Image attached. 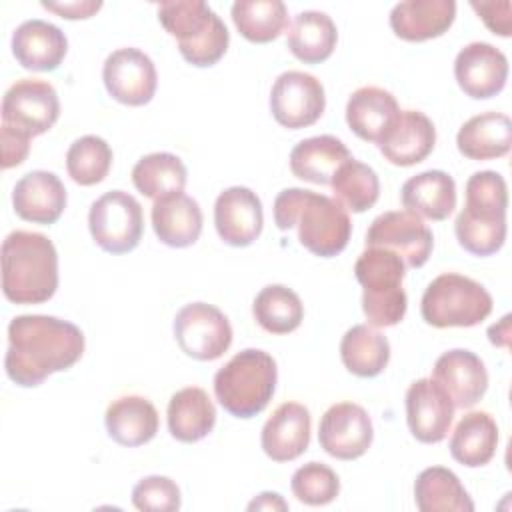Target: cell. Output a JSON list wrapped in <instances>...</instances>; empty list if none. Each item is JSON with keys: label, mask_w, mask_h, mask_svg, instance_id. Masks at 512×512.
<instances>
[{"label": "cell", "mask_w": 512, "mask_h": 512, "mask_svg": "<svg viewBox=\"0 0 512 512\" xmlns=\"http://www.w3.org/2000/svg\"><path fill=\"white\" fill-rule=\"evenodd\" d=\"M84 354L82 330L62 318L20 314L8 324L4 368L8 378L22 386H40L50 374L68 370Z\"/></svg>", "instance_id": "obj_1"}, {"label": "cell", "mask_w": 512, "mask_h": 512, "mask_svg": "<svg viewBox=\"0 0 512 512\" xmlns=\"http://www.w3.org/2000/svg\"><path fill=\"white\" fill-rule=\"evenodd\" d=\"M274 224L282 232L298 228V242L320 258L340 254L352 234L348 210L336 198L306 188H284L278 192Z\"/></svg>", "instance_id": "obj_2"}, {"label": "cell", "mask_w": 512, "mask_h": 512, "mask_svg": "<svg viewBox=\"0 0 512 512\" xmlns=\"http://www.w3.org/2000/svg\"><path fill=\"white\" fill-rule=\"evenodd\" d=\"M58 288V252L40 232L14 230L2 242V292L14 304H42Z\"/></svg>", "instance_id": "obj_3"}, {"label": "cell", "mask_w": 512, "mask_h": 512, "mask_svg": "<svg viewBox=\"0 0 512 512\" xmlns=\"http://www.w3.org/2000/svg\"><path fill=\"white\" fill-rule=\"evenodd\" d=\"M508 186L494 170L474 172L466 180V204L456 216L458 244L474 256L496 254L506 240Z\"/></svg>", "instance_id": "obj_4"}, {"label": "cell", "mask_w": 512, "mask_h": 512, "mask_svg": "<svg viewBox=\"0 0 512 512\" xmlns=\"http://www.w3.org/2000/svg\"><path fill=\"white\" fill-rule=\"evenodd\" d=\"M276 382V360L260 348H246L218 368L214 374V396L234 418H252L268 406Z\"/></svg>", "instance_id": "obj_5"}, {"label": "cell", "mask_w": 512, "mask_h": 512, "mask_svg": "<svg viewBox=\"0 0 512 512\" xmlns=\"http://www.w3.org/2000/svg\"><path fill=\"white\" fill-rule=\"evenodd\" d=\"M158 20L178 40L182 58L192 66H214L228 50L230 32L226 24L202 0L162 2L158 6Z\"/></svg>", "instance_id": "obj_6"}, {"label": "cell", "mask_w": 512, "mask_h": 512, "mask_svg": "<svg viewBox=\"0 0 512 512\" xmlns=\"http://www.w3.org/2000/svg\"><path fill=\"white\" fill-rule=\"evenodd\" d=\"M354 274L362 286V310L368 324L388 328L402 322L408 308L402 288L404 260L392 250L366 246L354 264Z\"/></svg>", "instance_id": "obj_7"}, {"label": "cell", "mask_w": 512, "mask_h": 512, "mask_svg": "<svg viewBox=\"0 0 512 512\" xmlns=\"http://www.w3.org/2000/svg\"><path fill=\"white\" fill-rule=\"evenodd\" d=\"M492 304L490 292L480 282L458 272H444L426 286L420 312L434 328H470L490 316Z\"/></svg>", "instance_id": "obj_8"}, {"label": "cell", "mask_w": 512, "mask_h": 512, "mask_svg": "<svg viewBox=\"0 0 512 512\" xmlns=\"http://www.w3.org/2000/svg\"><path fill=\"white\" fill-rule=\"evenodd\" d=\"M92 240L110 254L132 252L144 232V214L140 202L124 192L110 190L96 198L88 212Z\"/></svg>", "instance_id": "obj_9"}, {"label": "cell", "mask_w": 512, "mask_h": 512, "mask_svg": "<svg viewBox=\"0 0 512 512\" xmlns=\"http://www.w3.org/2000/svg\"><path fill=\"white\" fill-rule=\"evenodd\" d=\"M174 338L186 356L210 362L230 348L232 326L220 308L206 302H190L176 312Z\"/></svg>", "instance_id": "obj_10"}, {"label": "cell", "mask_w": 512, "mask_h": 512, "mask_svg": "<svg viewBox=\"0 0 512 512\" xmlns=\"http://www.w3.org/2000/svg\"><path fill=\"white\" fill-rule=\"evenodd\" d=\"M60 116V100L54 86L40 78L16 80L2 98V124L30 138L48 132Z\"/></svg>", "instance_id": "obj_11"}, {"label": "cell", "mask_w": 512, "mask_h": 512, "mask_svg": "<svg viewBox=\"0 0 512 512\" xmlns=\"http://www.w3.org/2000/svg\"><path fill=\"white\" fill-rule=\"evenodd\" d=\"M326 108L322 82L302 70L282 72L270 90V112L274 120L290 130L312 126Z\"/></svg>", "instance_id": "obj_12"}, {"label": "cell", "mask_w": 512, "mask_h": 512, "mask_svg": "<svg viewBox=\"0 0 512 512\" xmlns=\"http://www.w3.org/2000/svg\"><path fill=\"white\" fill-rule=\"evenodd\" d=\"M366 246H378L396 252L408 268H420L428 262L434 236L420 216L408 210H390L372 220L366 230Z\"/></svg>", "instance_id": "obj_13"}, {"label": "cell", "mask_w": 512, "mask_h": 512, "mask_svg": "<svg viewBox=\"0 0 512 512\" xmlns=\"http://www.w3.org/2000/svg\"><path fill=\"white\" fill-rule=\"evenodd\" d=\"M106 92L120 104L144 106L154 98L158 74L152 58L140 48H118L108 54L102 66Z\"/></svg>", "instance_id": "obj_14"}, {"label": "cell", "mask_w": 512, "mask_h": 512, "mask_svg": "<svg viewBox=\"0 0 512 512\" xmlns=\"http://www.w3.org/2000/svg\"><path fill=\"white\" fill-rule=\"evenodd\" d=\"M374 428L368 412L354 402L332 404L320 418V448L336 460H356L372 444Z\"/></svg>", "instance_id": "obj_15"}, {"label": "cell", "mask_w": 512, "mask_h": 512, "mask_svg": "<svg viewBox=\"0 0 512 512\" xmlns=\"http://www.w3.org/2000/svg\"><path fill=\"white\" fill-rule=\"evenodd\" d=\"M454 420V404L432 378H418L406 390V422L422 444H438L448 436Z\"/></svg>", "instance_id": "obj_16"}, {"label": "cell", "mask_w": 512, "mask_h": 512, "mask_svg": "<svg viewBox=\"0 0 512 512\" xmlns=\"http://www.w3.org/2000/svg\"><path fill=\"white\" fill-rule=\"evenodd\" d=\"M454 78L466 96L492 98L506 86L508 58L488 42H470L456 54Z\"/></svg>", "instance_id": "obj_17"}, {"label": "cell", "mask_w": 512, "mask_h": 512, "mask_svg": "<svg viewBox=\"0 0 512 512\" xmlns=\"http://www.w3.org/2000/svg\"><path fill=\"white\" fill-rule=\"evenodd\" d=\"M214 226L228 246H250L264 226L262 202L256 192L246 186L222 190L214 202Z\"/></svg>", "instance_id": "obj_18"}, {"label": "cell", "mask_w": 512, "mask_h": 512, "mask_svg": "<svg viewBox=\"0 0 512 512\" xmlns=\"http://www.w3.org/2000/svg\"><path fill=\"white\" fill-rule=\"evenodd\" d=\"M444 392L450 396L454 408H472L486 394L488 372L480 356L470 350L454 348L438 356L432 370Z\"/></svg>", "instance_id": "obj_19"}, {"label": "cell", "mask_w": 512, "mask_h": 512, "mask_svg": "<svg viewBox=\"0 0 512 512\" xmlns=\"http://www.w3.org/2000/svg\"><path fill=\"white\" fill-rule=\"evenodd\" d=\"M310 410L300 402H282L262 426L260 444L274 462H292L308 450Z\"/></svg>", "instance_id": "obj_20"}, {"label": "cell", "mask_w": 512, "mask_h": 512, "mask_svg": "<svg viewBox=\"0 0 512 512\" xmlns=\"http://www.w3.org/2000/svg\"><path fill=\"white\" fill-rule=\"evenodd\" d=\"M68 202L62 180L48 170H32L24 174L12 190L14 212L34 224H54Z\"/></svg>", "instance_id": "obj_21"}, {"label": "cell", "mask_w": 512, "mask_h": 512, "mask_svg": "<svg viewBox=\"0 0 512 512\" xmlns=\"http://www.w3.org/2000/svg\"><path fill=\"white\" fill-rule=\"evenodd\" d=\"M436 144V128L420 110H400L378 144L382 156L394 166H414L428 158Z\"/></svg>", "instance_id": "obj_22"}, {"label": "cell", "mask_w": 512, "mask_h": 512, "mask_svg": "<svg viewBox=\"0 0 512 512\" xmlns=\"http://www.w3.org/2000/svg\"><path fill=\"white\" fill-rule=\"evenodd\" d=\"M66 52V34L52 22L32 18L22 22L12 34V54L26 70L52 72L62 64Z\"/></svg>", "instance_id": "obj_23"}, {"label": "cell", "mask_w": 512, "mask_h": 512, "mask_svg": "<svg viewBox=\"0 0 512 512\" xmlns=\"http://www.w3.org/2000/svg\"><path fill=\"white\" fill-rule=\"evenodd\" d=\"M150 218L154 234L170 248H188L202 234L204 216L200 204L184 192L156 198Z\"/></svg>", "instance_id": "obj_24"}, {"label": "cell", "mask_w": 512, "mask_h": 512, "mask_svg": "<svg viewBox=\"0 0 512 512\" xmlns=\"http://www.w3.org/2000/svg\"><path fill=\"white\" fill-rule=\"evenodd\" d=\"M454 18V0H404L390 10V28L406 42H424L442 36Z\"/></svg>", "instance_id": "obj_25"}, {"label": "cell", "mask_w": 512, "mask_h": 512, "mask_svg": "<svg viewBox=\"0 0 512 512\" xmlns=\"http://www.w3.org/2000/svg\"><path fill=\"white\" fill-rule=\"evenodd\" d=\"M400 114V106L392 92L378 86H362L354 90L346 104V122L350 130L376 146Z\"/></svg>", "instance_id": "obj_26"}, {"label": "cell", "mask_w": 512, "mask_h": 512, "mask_svg": "<svg viewBox=\"0 0 512 512\" xmlns=\"http://www.w3.org/2000/svg\"><path fill=\"white\" fill-rule=\"evenodd\" d=\"M108 436L120 446H142L158 432V412L154 404L138 394H128L112 400L104 414Z\"/></svg>", "instance_id": "obj_27"}, {"label": "cell", "mask_w": 512, "mask_h": 512, "mask_svg": "<svg viewBox=\"0 0 512 512\" xmlns=\"http://www.w3.org/2000/svg\"><path fill=\"white\" fill-rule=\"evenodd\" d=\"M400 200L408 212L440 222L456 208V182L444 170H426L402 184Z\"/></svg>", "instance_id": "obj_28"}, {"label": "cell", "mask_w": 512, "mask_h": 512, "mask_svg": "<svg viewBox=\"0 0 512 512\" xmlns=\"http://www.w3.org/2000/svg\"><path fill=\"white\" fill-rule=\"evenodd\" d=\"M166 420L172 438L192 444L206 438L214 430L216 408L204 388L186 386L172 394Z\"/></svg>", "instance_id": "obj_29"}, {"label": "cell", "mask_w": 512, "mask_h": 512, "mask_svg": "<svg viewBox=\"0 0 512 512\" xmlns=\"http://www.w3.org/2000/svg\"><path fill=\"white\" fill-rule=\"evenodd\" d=\"M456 146L470 160L502 158L512 148V122L502 112L476 114L460 126Z\"/></svg>", "instance_id": "obj_30"}, {"label": "cell", "mask_w": 512, "mask_h": 512, "mask_svg": "<svg viewBox=\"0 0 512 512\" xmlns=\"http://www.w3.org/2000/svg\"><path fill=\"white\" fill-rule=\"evenodd\" d=\"M348 146L330 134L300 140L290 152V170L296 178L312 184H330L336 170L350 160Z\"/></svg>", "instance_id": "obj_31"}, {"label": "cell", "mask_w": 512, "mask_h": 512, "mask_svg": "<svg viewBox=\"0 0 512 512\" xmlns=\"http://www.w3.org/2000/svg\"><path fill=\"white\" fill-rule=\"evenodd\" d=\"M338 30L334 20L320 10L298 12L286 30L288 50L304 64L328 60L336 48Z\"/></svg>", "instance_id": "obj_32"}, {"label": "cell", "mask_w": 512, "mask_h": 512, "mask_svg": "<svg viewBox=\"0 0 512 512\" xmlns=\"http://www.w3.org/2000/svg\"><path fill=\"white\" fill-rule=\"evenodd\" d=\"M498 446V426L488 412L474 410L460 418L450 436V454L468 468L488 464Z\"/></svg>", "instance_id": "obj_33"}, {"label": "cell", "mask_w": 512, "mask_h": 512, "mask_svg": "<svg viewBox=\"0 0 512 512\" xmlns=\"http://www.w3.org/2000/svg\"><path fill=\"white\" fill-rule=\"evenodd\" d=\"M414 502L420 512H472L474 502L460 478L444 468H424L414 480Z\"/></svg>", "instance_id": "obj_34"}, {"label": "cell", "mask_w": 512, "mask_h": 512, "mask_svg": "<svg viewBox=\"0 0 512 512\" xmlns=\"http://www.w3.org/2000/svg\"><path fill=\"white\" fill-rule=\"evenodd\" d=\"M344 368L360 378L378 376L390 360V344L384 334L370 324H354L340 340Z\"/></svg>", "instance_id": "obj_35"}, {"label": "cell", "mask_w": 512, "mask_h": 512, "mask_svg": "<svg viewBox=\"0 0 512 512\" xmlns=\"http://www.w3.org/2000/svg\"><path fill=\"white\" fill-rule=\"evenodd\" d=\"M254 320L270 334L294 332L304 320L300 296L284 284L264 286L252 302Z\"/></svg>", "instance_id": "obj_36"}, {"label": "cell", "mask_w": 512, "mask_h": 512, "mask_svg": "<svg viewBox=\"0 0 512 512\" xmlns=\"http://www.w3.org/2000/svg\"><path fill=\"white\" fill-rule=\"evenodd\" d=\"M188 180L184 162L170 152H152L142 156L132 168V182L146 198H162L182 192Z\"/></svg>", "instance_id": "obj_37"}, {"label": "cell", "mask_w": 512, "mask_h": 512, "mask_svg": "<svg viewBox=\"0 0 512 512\" xmlns=\"http://www.w3.org/2000/svg\"><path fill=\"white\" fill-rule=\"evenodd\" d=\"M232 20L246 40L266 44L276 40L288 26V8L282 0H236L232 4Z\"/></svg>", "instance_id": "obj_38"}, {"label": "cell", "mask_w": 512, "mask_h": 512, "mask_svg": "<svg viewBox=\"0 0 512 512\" xmlns=\"http://www.w3.org/2000/svg\"><path fill=\"white\" fill-rule=\"evenodd\" d=\"M334 198L348 210L362 214L370 210L380 196V180L374 168L360 160H346L332 176Z\"/></svg>", "instance_id": "obj_39"}, {"label": "cell", "mask_w": 512, "mask_h": 512, "mask_svg": "<svg viewBox=\"0 0 512 512\" xmlns=\"http://www.w3.org/2000/svg\"><path fill=\"white\" fill-rule=\"evenodd\" d=\"M112 166L110 144L96 136L86 134L74 140L66 152L68 176L80 186H94L102 182Z\"/></svg>", "instance_id": "obj_40"}, {"label": "cell", "mask_w": 512, "mask_h": 512, "mask_svg": "<svg viewBox=\"0 0 512 512\" xmlns=\"http://www.w3.org/2000/svg\"><path fill=\"white\" fill-rule=\"evenodd\" d=\"M290 488L300 502L308 506H324L338 498L340 478L330 466L322 462H308L296 468L290 480Z\"/></svg>", "instance_id": "obj_41"}, {"label": "cell", "mask_w": 512, "mask_h": 512, "mask_svg": "<svg viewBox=\"0 0 512 512\" xmlns=\"http://www.w3.org/2000/svg\"><path fill=\"white\" fill-rule=\"evenodd\" d=\"M180 488L168 476H146L132 488V504L142 512H176L180 508Z\"/></svg>", "instance_id": "obj_42"}, {"label": "cell", "mask_w": 512, "mask_h": 512, "mask_svg": "<svg viewBox=\"0 0 512 512\" xmlns=\"http://www.w3.org/2000/svg\"><path fill=\"white\" fill-rule=\"evenodd\" d=\"M470 6L478 12L482 22L492 30V34L508 38L512 32V4L508 0L502 2H470Z\"/></svg>", "instance_id": "obj_43"}, {"label": "cell", "mask_w": 512, "mask_h": 512, "mask_svg": "<svg viewBox=\"0 0 512 512\" xmlns=\"http://www.w3.org/2000/svg\"><path fill=\"white\" fill-rule=\"evenodd\" d=\"M30 152V136L2 124V168H14L26 160Z\"/></svg>", "instance_id": "obj_44"}, {"label": "cell", "mask_w": 512, "mask_h": 512, "mask_svg": "<svg viewBox=\"0 0 512 512\" xmlns=\"http://www.w3.org/2000/svg\"><path fill=\"white\" fill-rule=\"evenodd\" d=\"M42 8L56 12L62 18L68 20H78V18H90L94 16L100 8L102 2L100 0H76V2H42Z\"/></svg>", "instance_id": "obj_45"}, {"label": "cell", "mask_w": 512, "mask_h": 512, "mask_svg": "<svg viewBox=\"0 0 512 512\" xmlns=\"http://www.w3.org/2000/svg\"><path fill=\"white\" fill-rule=\"evenodd\" d=\"M248 510H288V504L278 492H262L248 504Z\"/></svg>", "instance_id": "obj_46"}, {"label": "cell", "mask_w": 512, "mask_h": 512, "mask_svg": "<svg viewBox=\"0 0 512 512\" xmlns=\"http://www.w3.org/2000/svg\"><path fill=\"white\" fill-rule=\"evenodd\" d=\"M488 338L496 346L508 348V338H510V314H506L498 324H492L488 328Z\"/></svg>", "instance_id": "obj_47"}]
</instances>
